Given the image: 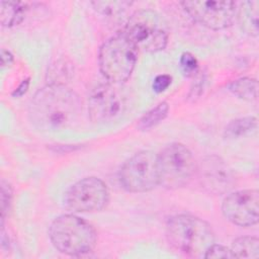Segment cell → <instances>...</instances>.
<instances>
[{"instance_id": "30bf717a", "label": "cell", "mask_w": 259, "mask_h": 259, "mask_svg": "<svg viewBox=\"0 0 259 259\" xmlns=\"http://www.w3.org/2000/svg\"><path fill=\"white\" fill-rule=\"evenodd\" d=\"M180 4L192 19L212 30L229 27L237 16L234 1H182Z\"/></svg>"}, {"instance_id": "6da1fadb", "label": "cell", "mask_w": 259, "mask_h": 259, "mask_svg": "<svg viewBox=\"0 0 259 259\" xmlns=\"http://www.w3.org/2000/svg\"><path fill=\"white\" fill-rule=\"evenodd\" d=\"M82 103L79 96L66 85L48 84L32 97L28 114L39 130L56 132L71 126L79 117Z\"/></svg>"}, {"instance_id": "5bb4252c", "label": "cell", "mask_w": 259, "mask_h": 259, "mask_svg": "<svg viewBox=\"0 0 259 259\" xmlns=\"http://www.w3.org/2000/svg\"><path fill=\"white\" fill-rule=\"evenodd\" d=\"M237 16L244 31L251 36L258 35V18H259V2L244 1L240 3L237 9Z\"/></svg>"}, {"instance_id": "3957f363", "label": "cell", "mask_w": 259, "mask_h": 259, "mask_svg": "<svg viewBox=\"0 0 259 259\" xmlns=\"http://www.w3.org/2000/svg\"><path fill=\"white\" fill-rule=\"evenodd\" d=\"M53 246L66 255L80 256L91 252L97 242L95 229L74 214H63L54 220L49 231Z\"/></svg>"}, {"instance_id": "d4e9b609", "label": "cell", "mask_w": 259, "mask_h": 259, "mask_svg": "<svg viewBox=\"0 0 259 259\" xmlns=\"http://www.w3.org/2000/svg\"><path fill=\"white\" fill-rule=\"evenodd\" d=\"M13 62V56L9 51H6L2 49L1 51V65L2 67L4 66H9Z\"/></svg>"}, {"instance_id": "603a6c76", "label": "cell", "mask_w": 259, "mask_h": 259, "mask_svg": "<svg viewBox=\"0 0 259 259\" xmlns=\"http://www.w3.org/2000/svg\"><path fill=\"white\" fill-rule=\"evenodd\" d=\"M204 258H234L230 248L220 244H212L205 252Z\"/></svg>"}, {"instance_id": "8992f818", "label": "cell", "mask_w": 259, "mask_h": 259, "mask_svg": "<svg viewBox=\"0 0 259 259\" xmlns=\"http://www.w3.org/2000/svg\"><path fill=\"white\" fill-rule=\"evenodd\" d=\"M195 171L194 158L182 144H170L158 154L159 184L165 188L177 189L185 186Z\"/></svg>"}, {"instance_id": "9c48e42d", "label": "cell", "mask_w": 259, "mask_h": 259, "mask_svg": "<svg viewBox=\"0 0 259 259\" xmlns=\"http://www.w3.org/2000/svg\"><path fill=\"white\" fill-rule=\"evenodd\" d=\"M109 201L106 184L97 177H86L74 183L65 193L64 205L75 212H94Z\"/></svg>"}, {"instance_id": "8fae6325", "label": "cell", "mask_w": 259, "mask_h": 259, "mask_svg": "<svg viewBox=\"0 0 259 259\" xmlns=\"http://www.w3.org/2000/svg\"><path fill=\"white\" fill-rule=\"evenodd\" d=\"M224 217L234 225L251 227L259 219V192L257 189L238 190L227 195L222 204Z\"/></svg>"}, {"instance_id": "2e32d148", "label": "cell", "mask_w": 259, "mask_h": 259, "mask_svg": "<svg viewBox=\"0 0 259 259\" xmlns=\"http://www.w3.org/2000/svg\"><path fill=\"white\" fill-rule=\"evenodd\" d=\"M230 249L234 258L257 259L259 257V240L256 237H240L233 242Z\"/></svg>"}, {"instance_id": "4fadbf2b", "label": "cell", "mask_w": 259, "mask_h": 259, "mask_svg": "<svg viewBox=\"0 0 259 259\" xmlns=\"http://www.w3.org/2000/svg\"><path fill=\"white\" fill-rule=\"evenodd\" d=\"M34 3L1 1L0 3V20L1 24L6 27H12L20 24Z\"/></svg>"}, {"instance_id": "d6986e66", "label": "cell", "mask_w": 259, "mask_h": 259, "mask_svg": "<svg viewBox=\"0 0 259 259\" xmlns=\"http://www.w3.org/2000/svg\"><path fill=\"white\" fill-rule=\"evenodd\" d=\"M257 127V118L255 116L241 117L232 120L225 130L227 139H236L245 136Z\"/></svg>"}, {"instance_id": "277c9868", "label": "cell", "mask_w": 259, "mask_h": 259, "mask_svg": "<svg viewBox=\"0 0 259 259\" xmlns=\"http://www.w3.org/2000/svg\"><path fill=\"white\" fill-rule=\"evenodd\" d=\"M138 60V49L123 34L108 38L99 49L98 65L102 75L112 83L121 84L132 75Z\"/></svg>"}, {"instance_id": "ba28073f", "label": "cell", "mask_w": 259, "mask_h": 259, "mask_svg": "<svg viewBox=\"0 0 259 259\" xmlns=\"http://www.w3.org/2000/svg\"><path fill=\"white\" fill-rule=\"evenodd\" d=\"M127 96L120 84L106 83L93 88L88 97V113L93 122H109L126 109Z\"/></svg>"}, {"instance_id": "e0dca14e", "label": "cell", "mask_w": 259, "mask_h": 259, "mask_svg": "<svg viewBox=\"0 0 259 259\" xmlns=\"http://www.w3.org/2000/svg\"><path fill=\"white\" fill-rule=\"evenodd\" d=\"M229 90L241 99L252 101L258 95V82L254 78L243 77L233 81L229 85Z\"/></svg>"}, {"instance_id": "ac0fdd59", "label": "cell", "mask_w": 259, "mask_h": 259, "mask_svg": "<svg viewBox=\"0 0 259 259\" xmlns=\"http://www.w3.org/2000/svg\"><path fill=\"white\" fill-rule=\"evenodd\" d=\"M169 105L166 101L160 102L158 105L147 111L139 120L137 126L140 131H148L160 123L167 116Z\"/></svg>"}, {"instance_id": "9a60e30c", "label": "cell", "mask_w": 259, "mask_h": 259, "mask_svg": "<svg viewBox=\"0 0 259 259\" xmlns=\"http://www.w3.org/2000/svg\"><path fill=\"white\" fill-rule=\"evenodd\" d=\"M74 67L67 59H59L53 63L47 73L48 84L66 85L72 79Z\"/></svg>"}, {"instance_id": "44dd1931", "label": "cell", "mask_w": 259, "mask_h": 259, "mask_svg": "<svg viewBox=\"0 0 259 259\" xmlns=\"http://www.w3.org/2000/svg\"><path fill=\"white\" fill-rule=\"evenodd\" d=\"M179 64L183 75L186 77H193L198 72V62L191 53H183L180 57Z\"/></svg>"}, {"instance_id": "7a4b0ae2", "label": "cell", "mask_w": 259, "mask_h": 259, "mask_svg": "<svg viewBox=\"0 0 259 259\" xmlns=\"http://www.w3.org/2000/svg\"><path fill=\"white\" fill-rule=\"evenodd\" d=\"M166 235L175 249L191 257H203L214 243L211 226L190 214L172 217L166 225Z\"/></svg>"}, {"instance_id": "cb8c5ba5", "label": "cell", "mask_w": 259, "mask_h": 259, "mask_svg": "<svg viewBox=\"0 0 259 259\" xmlns=\"http://www.w3.org/2000/svg\"><path fill=\"white\" fill-rule=\"evenodd\" d=\"M171 82H172V78L170 75H167V74L158 75L153 81V85H152L153 90L156 93H162L171 85Z\"/></svg>"}, {"instance_id": "52a82bcc", "label": "cell", "mask_w": 259, "mask_h": 259, "mask_svg": "<svg viewBox=\"0 0 259 259\" xmlns=\"http://www.w3.org/2000/svg\"><path fill=\"white\" fill-rule=\"evenodd\" d=\"M119 180L130 192L142 193L155 188L159 184L158 154L141 151L132 156L122 165Z\"/></svg>"}, {"instance_id": "7c38bea8", "label": "cell", "mask_w": 259, "mask_h": 259, "mask_svg": "<svg viewBox=\"0 0 259 259\" xmlns=\"http://www.w3.org/2000/svg\"><path fill=\"white\" fill-rule=\"evenodd\" d=\"M195 173H197L201 186L210 193L224 194L235 184L232 169L218 156L204 158L199 165H196Z\"/></svg>"}, {"instance_id": "7402d4cb", "label": "cell", "mask_w": 259, "mask_h": 259, "mask_svg": "<svg viewBox=\"0 0 259 259\" xmlns=\"http://www.w3.org/2000/svg\"><path fill=\"white\" fill-rule=\"evenodd\" d=\"M12 201V189L11 186L5 180L1 181V226L4 224V220L10 209Z\"/></svg>"}, {"instance_id": "484cf974", "label": "cell", "mask_w": 259, "mask_h": 259, "mask_svg": "<svg viewBox=\"0 0 259 259\" xmlns=\"http://www.w3.org/2000/svg\"><path fill=\"white\" fill-rule=\"evenodd\" d=\"M28 85H29V79L27 78V79H25V80H23L21 82V84L15 89V91L12 93V95L13 96H21V95H23L26 92V90L28 88Z\"/></svg>"}, {"instance_id": "5b68a950", "label": "cell", "mask_w": 259, "mask_h": 259, "mask_svg": "<svg viewBox=\"0 0 259 259\" xmlns=\"http://www.w3.org/2000/svg\"><path fill=\"white\" fill-rule=\"evenodd\" d=\"M138 49L149 53L164 50L168 42L166 22L156 11L138 10L128 18L122 32Z\"/></svg>"}, {"instance_id": "ffe728a7", "label": "cell", "mask_w": 259, "mask_h": 259, "mask_svg": "<svg viewBox=\"0 0 259 259\" xmlns=\"http://www.w3.org/2000/svg\"><path fill=\"white\" fill-rule=\"evenodd\" d=\"M94 9L105 16H115L122 13L133 5L131 1H93L91 2Z\"/></svg>"}]
</instances>
